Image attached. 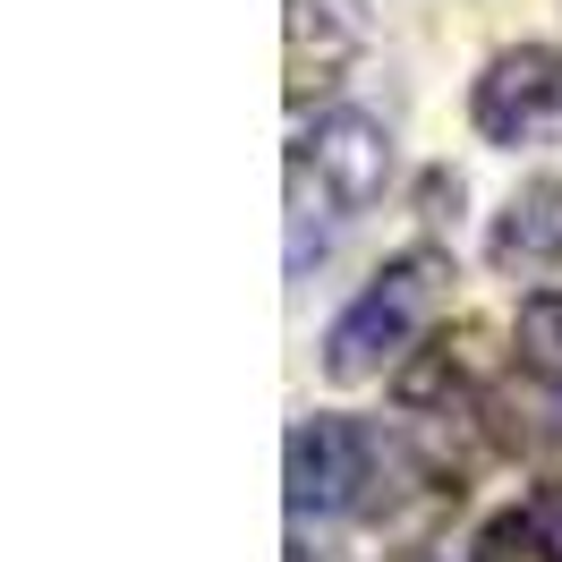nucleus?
Instances as JSON below:
<instances>
[{
	"instance_id": "6e6552de",
	"label": "nucleus",
	"mask_w": 562,
	"mask_h": 562,
	"mask_svg": "<svg viewBox=\"0 0 562 562\" xmlns=\"http://www.w3.org/2000/svg\"><path fill=\"white\" fill-rule=\"evenodd\" d=\"M350 35H324L316 52V0H290V94L307 103V86H324V69H341Z\"/></svg>"
},
{
	"instance_id": "f257e3e1",
	"label": "nucleus",
	"mask_w": 562,
	"mask_h": 562,
	"mask_svg": "<svg viewBox=\"0 0 562 562\" xmlns=\"http://www.w3.org/2000/svg\"><path fill=\"white\" fill-rule=\"evenodd\" d=\"M443 299H452V256H443V247H409V256H392L384 273L333 316V333H324V375H333V384H367V375H384L392 358L443 316Z\"/></svg>"
},
{
	"instance_id": "39448f33",
	"label": "nucleus",
	"mask_w": 562,
	"mask_h": 562,
	"mask_svg": "<svg viewBox=\"0 0 562 562\" xmlns=\"http://www.w3.org/2000/svg\"><path fill=\"white\" fill-rule=\"evenodd\" d=\"M494 265L503 273H546L562 265V179H528L512 205L494 213Z\"/></svg>"
},
{
	"instance_id": "20e7f679",
	"label": "nucleus",
	"mask_w": 562,
	"mask_h": 562,
	"mask_svg": "<svg viewBox=\"0 0 562 562\" xmlns=\"http://www.w3.org/2000/svg\"><path fill=\"white\" fill-rule=\"evenodd\" d=\"M299 179H316L324 205H375L392 179V137L375 128V120H358V111H333V120H316L307 137H299V162H290Z\"/></svg>"
},
{
	"instance_id": "1a4fd4ad",
	"label": "nucleus",
	"mask_w": 562,
	"mask_h": 562,
	"mask_svg": "<svg viewBox=\"0 0 562 562\" xmlns=\"http://www.w3.org/2000/svg\"><path fill=\"white\" fill-rule=\"evenodd\" d=\"M520 358L546 384H562V290H546V299L520 307Z\"/></svg>"
},
{
	"instance_id": "7ed1b4c3",
	"label": "nucleus",
	"mask_w": 562,
	"mask_h": 562,
	"mask_svg": "<svg viewBox=\"0 0 562 562\" xmlns=\"http://www.w3.org/2000/svg\"><path fill=\"white\" fill-rule=\"evenodd\" d=\"M375 486V435L358 418H307L290 435V503L299 512H350Z\"/></svg>"
},
{
	"instance_id": "f03ea898",
	"label": "nucleus",
	"mask_w": 562,
	"mask_h": 562,
	"mask_svg": "<svg viewBox=\"0 0 562 562\" xmlns=\"http://www.w3.org/2000/svg\"><path fill=\"white\" fill-rule=\"evenodd\" d=\"M477 137L494 145H546L562 137V52L554 43H520V52H494L477 77Z\"/></svg>"
},
{
	"instance_id": "423d86ee",
	"label": "nucleus",
	"mask_w": 562,
	"mask_h": 562,
	"mask_svg": "<svg viewBox=\"0 0 562 562\" xmlns=\"http://www.w3.org/2000/svg\"><path fill=\"white\" fill-rule=\"evenodd\" d=\"M469 562H562V486H537L503 520H486Z\"/></svg>"
},
{
	"instance_id": "0eeeda50",
	"label": "nucleus",
	"mask_w": 562,
	"mask_h": 562,
	"mask_svg": "<svg viewBox=\"0 0 562 562\" xmlns=\"http://www.w3.org/2000/svg\"><path fill=\"white\" fill-rule=\"evenodd\" d=\"M460 384H477V333L435 341L418 367H401V409H435V401H452Z\"/></svg>"
}]
</instances>
